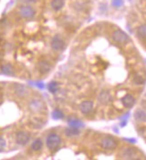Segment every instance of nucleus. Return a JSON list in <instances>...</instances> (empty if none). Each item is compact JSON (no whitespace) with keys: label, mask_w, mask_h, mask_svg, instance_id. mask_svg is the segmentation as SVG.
<instances>
[{"label":"nucleus","mask_w":146,"mask_h":160,"mask_svg":"<svg viewBox=\"0 0 146 160\" xmlns=\"http://www.w3.org/2000/svg\"><path fill=\"white\" fill-rule=\"evenodd\" d=\"M5 146H6V142L5 141V139L2 138V137H0V151L4 150L5 148Z\"/></svg>","instance_id":"25"},{"label":"nucleus","mask_w":146,"mask_h":160,"mask_svg":"<svg viewBox=\"0 0 146 160\" xmlns=\"http://www.w3.org/2000/svg\"><path fill=\"white\" fill-rule=\"evenodd\" d=\"M31 139V135L28 131H20L16 133L15 136V141L17 144L21 145V146H25L27 145L28 142Z\"/></svg>","instance_id":"6"},{"label":"nucleus","mask_w":146,"mask_h":160,"mask_svg":"<svg viewBox=\"0 0 146 160\" xmlns=\"http://www.w3.org/2000/svg\"><path fill=\"white\" fill-rule=\"evenodd\" d=\"M22 1L24 3H33L35 2V0H22Z\"/></svg>","instance_id":"27"},{"label":"nucleus","mask_w":146,"mask_h":160,"mask_svg":"<svg viewBox=\"0 0 146 160\" xmlns=\"http://www.w3.org/2000/svg\"><path fill=\"white\" fill-rule=\"evenodd\" d=\"M136 35L139 39H146V23L140 25L136 29Z\"/></svg>","instance_id":"17"},{"label":"nucleus","mask_w":146,"mask_h":160,"mask_svg":"<svg viewBox=\"0 0 146 160\" xmlns=\"http://www.w3.org/2000/svg\"><path fill=\"white\" fill-rule=\"evenodd\" d=\"M38 69L41 74H47L51 70V65L49 62L45 61V60H41L38 64Z\"/></svg>","instance_id":"13"},{"label":"nucleus","mask_w":146,"mask_h":160,"mask_svg":"<svg viewBox=\"0 0 146 160\" xmlns=\"http://www.w3.org/2000/svg\"><path fill=\"white\" fill-rule=\"evenodd\" d=\"M1 40H2V39H1V37H0V42H1Z\"/></svg>","instance_id":"29"},{"label":"nucleus","mask_w":146,"mask_h":160,"mask_svg":"<svg viewBox=\"0 0 146 160\" xmlns=\"http://www.w3.org/2000/svg\"><path fill=\"white\" fill-rule=\"evenodd\" d=\"M48 90L52 94H56L59 90V86L57 82H51L48 85Z\"/></svg>","instance_id":"21"},{"label":"nucleus","mask_w":146,"mask_h":160,"mask_svg":"<svg viewBox=\"0 0 146 160\" xmlns=\"http://www.w3.org/2000/svg\"><path fill=\"white\" fill-rule=\"evenodd\" d=\"M121 102L125 108H131L132 106H134V105L135 104V98L131 94H127L122 98Z\"/></svg>","instance_id":"11"},{"label":"nucleus","mask_w":146,"mask_h":160,"mask_svg":"<svg viewBox=\"0 0 146 160\" xmlns=\"http://www.w3.org/2000/svg\"><path fill=\"white\" fill-rule=\"evenodd\" d=\"M50 6L56 12L60 11L65 6V0H51Z\"/></svg>","instance_id":"15"},{"label":"nucleus","mask_w":146,"mask_h":160,"mask_svg":"<svg viewBox=\"0 0 146 160\" xmlns=\"http://www.w3.org/2000/svg\"><path fill=\"white\" fill-rule=\"evenodd\" d=\"M51 48L54 51H57V52H61L65 48V43L60 36L56 35L54 38L52 39Z\"/></svg>","instance_id":"5"},{"label":"nucleus","mask_w":146,"mask_h":160,"mask_svg":"<svg viewBox=\"0 0 146 160\" xmlns=\"http://www.w3.org/2000/svg\"><path fill=\"white\" fill-rule=\"evenodd\" d=\"M79 108H80V111L82 114L83 115H89L90 113L92 112L94 108V105H93V102L92 101H90V100H85V101H83L80 106H79Z\"/></svg>","instance_id":"9"},{"label":"nucleus","mask_w":146,"mask_h":160,"mask_svg":"<svg viewBox=\"0 0 146 160\" xmlns=\"http://www.w3.org/2000/svg\"><path fill=\"white\" fill-rule=\"evenodd\" d=\"M111 37H112V39L119 45H125L130 40L129 36L120 29L115 30L113 32H112Z\"/></svg>","instance_id":"1"},{"label":"nucleus","mask_w":146,"mask_h":160,"mask_svg":"<svg viewBox=\"0 0 146 160\" xmlns=\"http://www.w3.org/2000/svg\"><path fill=\"white\" fill-rule=\"evenodd\" d=\"M43 147V142L41 139H36L35 141H33L31 143V148L33 151H39Z\"/></svg>","instance_id":"19"},{"label":"nucleus","mask_w":146,"mask_h":160,"mask_svg":"<svg viewBox=\"0 0 146 160\" xmlns=\"http://www.w3.org/2000/svg\"><path fill=\"white\" fill-rule=\"evenodd\" d=\"M1 71L5 75H12L13 73H14V68H13V66L11 64H6L2 65Z\"/></svg>","instance_id":"20"},{"label":"nucleus","mask_w":146,"mask_h":160,"mask_svg":"<svg viewBox=\"0 0 146 160\" xmlns=\"http://www.w3.org/2000/svg\"><path fill=\"white\" fill-rule=\"evenodd\" d=\"M118 156L120 158L127 159V160L138 159L139 158L137 149H134V148H131V147H125V148L122 149Z\"/></svg>","instance_id":"2"},{"label":"nucleus","mask_w":146,"mask_h":160,"mask_svg":"<svg viewBox=\"0 0 146 160\" xmlns=\"http://www.w3.org/2000/svg\"><path fill=\"white\" fill-rule=\"evenodd\" d=\"M67 123H68V125L71 126V127H75L77 129H81L84 126V124L82 121H80L79 119H75V118H70Z\"/></svg>","instance_id":"16"},{"label":"nucleus","mask_w":146,"mask_h":160,"mask_svg":"<svg viewBox=\"0 0 146 160\" xmlns=\"http://www.w3.org/2000/svg\"><path fill=\"white\" fill-rule=\"evenodd\" d=\"M14 92L18 98H23L28 94V90L23 84H15Z\"/></svg>","instance_id":"10"},{"label":"nucleus","mask_w":146,"mask_h":160,"mask_svg":"<svg viewBox=\"0 0 146 160\" xmlns=\"http://www.w3.org/2000/svg\"><path fill=\"white\" fill-rule=\"evenodd\" d=\"M134 116L137 122H146V109L145 108L136 109Z\"/></svg>","instance_id":"14"},{"label":"nucleus","mask_w":146,"mask_h":160,"mask_svg":"<svg viewBox=\"0 0 146 160\" xmlns=\"http://www.w3.org/2000/svg\"><path fill=\"white\" fill-rule=\"evenodd\" d=\"M123 4H124L123 0H112V2H111L112 6H114L115 8L121 7V6L123 5Z\"/></svg>","instance_id":"24"},{"label":"nucleus","mask_w":146,"mask_h":160,"mask_svg":"<svg viewBox=\"0 0 146 160\" xmlns=\"http://www.w3.org/2000/svg\"><path fill=\"white\" fill-rule=\"evenodd\" d=\"M52 118L54 120H61L64 118V114L63 112L59 109H55L52 112Z\"/></svg>","instance_id":"22"},{"label":"nucleus","mask_w":146,"mask_h":160,"mask_svg":"<svg viewBox=\"0 0 146 160\" xmlns=\"http://www.w3.org/2000/svg\"><path fill=\"white\" fill-rule=\"evenodd\" d=\"M35 84H36V86H37V87H38L39 89L43 90V89L45 88V84H44L43 82H36Z\"/></svg>","instance_id":"26"},{"label":"nucleus","mask_w":146,"mask_h":160,"mask_svg":"<svg viewBox=\"0 0 146 160\" xmlns=\"http://www.w3.org/2000/svg\"><path fill=\"white\" fill-rule=\"evenodd\" d=\"M45 105L41 99H33L29 104V108L33 113H39L44 109Z\"/></svg>","instance_id":"8"},{"label":"nucleus","mask_w":146,"mask_h":160,"mask_svg":"<svg viewBox=\"0 0 146 160\" xmlns=\"http://www.w3.org/2000/svg\"><path fill=\"white\" fill-rule=\"evenodd\" d=\"M19 15L23 19H31L35 15V10L31 5H23L19 8Z\"/></svg>","instance_id":"7"},{"label":"nucleus","mask_w":146,"mask_h":160,"mask_svg":"<svg viewBox=\"0 0 146 160\" xmlns=\"http://www.w3.org/2000/svg\"><path fill=\"white\" fill-rule=\"evenodd\" d=\"M101 147L103 149L113 150L117 147V141L115 138L111 136H107L101 141Z\"/></svg>","instance_id":"4"},{"label":"nucleus","mask_w":146,"mask_h":160,"mask_svg":"<svg viewBox=\"0 0 146 160\" xmlns=\"http://www.w3.org/2000/svg\"><path fill=\"white\" fill-rule=\"evenodd\" d=\"M65 133L66 136L68 137H75L80 134V129H77L75 127H68V128H65Z\"/></svg>","instance_id":"18"},{"label":"nucleus","mask_w":146,"mask_h":160,"mask_svg":"<svg viewBox=\"0 0 146 160\" xmlns=\"http://www.w3.org/2000/svg\"><path fill=\"white\" fill-rule=\"evenodd\" d=\"M61 144V138L56 133H50L46 139V145L50 150L57 149Z\"/></svg>","instance_id":"3"},{"label":"nucleus","mask_w":146,"mask_h":160,"mask_svg":"<svg viewBox=\"0 0 146 160\" xmlns=\"http://www.w3.org/2000/svg\"><path fill=\"white\" fill-rule=\"evenodd\" d=\"M144 78L142 75L136 74L134 76V79H133V82H134L135 85H143L144 83Z\"/></svg>","instance_id":"23"},{"label":"nucleus","mask_w":146,"mask_h":160,"mask_svg":"<svg viewBox=\"0 0 146 160\" xmlns=\"http://www.w3.org/2000/svg\"><path fill=\"white\" fill-rule=\"evenodd\" d=\"M127 139V141H131V143H135V139Z\"/></svg>","instance_id":"28"},{"label":"nucleus","mask_w":146,"mask_h":160,"mask_svg":"<svg viewBox=\"0 0 146 160\" xmlns=\"http://www.w3.org/2000/svg\"><path fill=\"white\" fill-rule=\"evenodd\" d=\"M98 100L102 105H108L111 101V95L107 90H102L98 95Z\"/></svg>","instance_id":"12"}]
</instances>
